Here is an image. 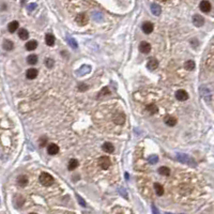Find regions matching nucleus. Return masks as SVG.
I'll return each mask as SVG.
<instances>
[{"label":"nucleus","mask_w":214,"mask_h":214,"mask_svg":"<svg viewBox=\"0 0 214 214\" xmlns=\"http://www.w3.org/2000/svg\"><path fill=\"white\" fill-rule=\"evenodd\" d=\"M46 141H47V139H46L45 137H44V139H43V138H41V139H40V146L43 147V145L46 144Z\"/></svg>","instance_id":"obj_39"},{"label":"nucleus","mask_w":214,"mask_h":214,"mask_svg":"<svg viewBox=\"0 0 214 214\" xmlns=\"http://www.w3.org/2000/svg\"><path fill=\"white\" fill-rule=\"evenodd\" d=\"M153 24L150 23V22H146V23L142 24V26H141V29H142V31H144L146 34H150L151 32L153 31Z\"/></svg>","instance_id":"obj_8"},{"label":"nucleus","mask_w":214,"mask_h":214,"mask_svg":"<svg viewBox=\"0 0 214 214\" xmlns=\"http://www.w3.org/2000/svg\"><path fill=\"white\" fill-rule=\"evenodd\" d=\"M102 149H103V151H105L106 153H111V152H114L115 148H114L111 142H105V144L102 146Z\"/></svg>","instance_id":"obj_18"},{"label":"nucleus","mask_w":214,"mask_h":214,"mask_svg":"<svg viewBox=\"0 0 214 214\" xmlns=\"http://www.w3.org/2000/svg\"><path fill=\"white\" fill-rule=\"evenodd\" d=\"M13 201H14V205L16 208H20L24 205V202H25V198L22 195H15Z\"/></svg>","instance_id":"obj_12"},{"label":"nucleus","mask_w":214,"mask_h":214,"mask_svg":"<svg viewBox=\"0 0 214 214\" xmlns=\"http://www.w3.org/2000/svg\"><path fill=\"white\" fill-rule=\"evenodd\" d=\"M158 61L155 58H150L148 63H147V68L150 71H154L155 69H158Z\"/></svg>","instance_id":"obj_10"},{"label":"nucleus","mask_w":214,"mask_h":214,"mask_svg":"<svg viewBox=\"0 0 214 214\" xmlns=\"http://www.w3.org/2000/svg\"><path fill=\"white\" fill-rule=\"evenodd\" d=\"M2 47L3 49H6V51H12V49L14 48V44H13V42L10 41V40H4L2 44Z\"/></svg>","instance_id":"obj_19"},{"label":"nucleus","mask_w":214,"mask_h":214,"mask_svg":"<svg viewBox=\"0 0 214 214\" xmlns=\"http://www.w3.org/2000/svg\"><path fill=\"white\" fill-rule=\"evenodd\" d=\"M37 46H38V42L37 41H34V40H31V41H29L28 43H26V49L29 51H34V49L37 48Z\"/></svg>","instance_id":"obj_17"},{"label":"nucleus","mask_w":214,"mask_h":214,"mask_svg":"<svg viewBox=\"0 0 214 214\" xmlns=\"http://www.w3.org/2000/svg\"><path fill=\"white\" fill-rule=\"evenodd\" d=\"M27 62H28L29 64L33 65L35 64L38 62V56L37 55H34V54H32V55H29L28 57H27Z\"/></svg>","instance_id":"obj_27"},{"label":"nucleus","mask_w":214,"mask_h":214,"mask_svg":"<svg viewBox=\"0 0 214 214\" xmlns=\"http://www.w3.org/2000/svg\"><path fill=\"white\" fill-rule=\"evenodd\" d=\"M176 98H177L178 101H186V100L189 99V93L186 92L185 90H178L177 92H176Z\"/></svg>","instance_id":"obj_4"},{"label":"nucleus","mask_w":214,"mask_h":214,"mask_svg":"<svg viewBox=\"0 0 214 214\" xmlns=\"http://www.w3.org/2000/svg\"><path fill=\"white\" fill-rule=\"evenodd\" d=\"M35 8H37V3H29L28 6H27V9H28L29 12L33 11Z\"/></svg>","instance_id":"obj_36"},{"label":"nucleus","mask_w":214,"mask_h":214,"mask_svg":"<svg viewBox=\"0 0 214 214\" xmlns=\"http://www.w3.org/2000/svg\"><path fill=\"white\" fill-rule=\"evenodd\" d=\"M39 180L41 182V184L44 186H51L54 183V178L49 174H47V172H42L40 175Z\"/></svg>","instance_id":"obj_1"},{"label":"nucleus","mask_w":214,"mask_h":214,"mask_svg":"<svg viewBox=\"0 0 214 214\" xmlns=\"http://www.w3.org/2000/svg\"><path fill=\"white\" fill-rule=\"evenodd\" d=\"M92 15H93V18H94L95 20H98V22H101V20H103V16H102L101 13H98V12H93Z\"/></svg>","instance_id":"obj_34"},{"label":"nucleus","mask_w":214,"mask_h":214,"mask_svg":"<svg viewBox=\"0 0 214 214\" xmlns=\"http://www.w3.org/2000/svg\"><path fill=\"white\" fill-rule=\"evenodd\" d=\"M109 90H108V88H104V89H103V90L101 91V93H100V94H102V95H105V94H109Z\"/></svg>","instance_id":"obj_38"},{"label":"nucleus","mask_w":214,"mask_h":214,"mask_svg":"<svg viewBox=\"0 0 214 214\" xmlns=\"http://www.w3.org/2000/svg\"><path fill=\"white\" fill-rule=\"evenodd\" d=\"M152 212H153V214H160V212H158V210L156 209V207L153 205L152 206Z\"/></svg>","instance_id":"obj_40"},{"label":"nucleus","mask_w":214,"mask_h":214,"mask_svg":"<svg viewBox=\"0 0 214 214\" xmlns=\"http://www.w3.org/2000/svg\"><path fill=\"white\" fill-rule=\"evenodd\" d=\"M76 197H77V200H78V202L80 203V206H82V207H86V201H85V200L82 199V198L80 197L79 195H77Z\"/></svg>","instance_id":"obj_37"},{"label":"nucleus","mask_w":214,"mask_h":214,"mask_svg":"<svg viewBox=\"0 0 214 214\" xmlns=\"http://www.w3.org/2000/svg\"><path fill=\"white\" fill-rule=\"evenodd\" d=\"M27 183H28V179H27V177L26 176H20V177L17 178V184L20 186H22V187H24V186L27 185Z\"/></svg>","instance_id":"obj_22"},{"label":"nucleus","mask_w":214,"mask_h":214,"mask_svg":"<svg viewBox=\"0 0 214 214\" xmlns=\"http://www.w3.org/2000/svg\"><path fill=\"white\" fill-rule=\"evenodd\" d=\"M38 76V70L37 69H29L26 72V77L28 79H34Z\"/></svg>","instance_id":"obj_15"},{"label":"nucleus","mask_w":214,"mask_h":214,"mask_svg":"<svg viewBox=\"0 0 214 214\" xmlns=\"http://www.w3.org/2000/svg\"><path fill=\"white\" fill-rule=\"evenodd\" d=\"M47 152L48 154L51 155H56L57 153L59 152V147L57 146L56 144H49L47 147Z\"/></svg>","instance_id":"obj_11"},{"label":"nucleus","mask_w":214,"mask_h":214,"mask_svg":"<svg viewBox=\"0 0 214 214\" xmlns=\"http://www.w3.org/2000/svg\"><path fill=\"white\" fill-rule=\"evenodd\" d=\"M90 71H91L90 65H82V67H80V68L76 71V74L79 75V76H84L86 74L90 73Z\"/></svg>","instance_id":"obj_7"},{"label":"nucleus","mask_w":214,"mask_h":214,"mask_svg":"<svg viewBox=\"0 0 214 214\" xmlns=\"http://www.w3.org/2000/svg\"><path fill=\"white\" fill-rule=\"evenodd\" d=\"M45 65L48 69H51L54 65H55V62H54V60L51 59V58H47V59L45 60Z\"/></svg>","instance_id":"obj_33"},{"label":"nucleus","mask_w":214,"mask_h":214,"mask_svg":"<svg viewBox=\"0 0 214 214\" xmlns=\"http://www.w3.org/2000/svg\"><path fill=\"white\" fill-rule=\"evenodd\" d=\"M139 51L142 54H149L150 51H151V45H150V43L146 42V41L141 42L140 45H139Z\"/></svg>","instance_id":"obj_6"},{"label":"nucleus","mask_w":214,"mask_h":214,"mask_svg":"<svg viewBox=\"0 0 214 214\" xmlns=\"http://www.w3.org/2000/svg\"><path fill=\"white\" fill-rule=\"evenodd\" d=\"M67 40H68V42H69V44H70V46L72 48H77L78 47V44H77V42L75 41V39H73L72 37H67Z\"/></svg>","instance_id":"obj_31"},{"label":"nucleus","mask_w":214,"mask_h":214,"mask_svg":"<svg viewBox=\"0 0 214 214\" xmlns=\"http://www.w3.org/2000/svg\"><path fill=\"white\" fill-rule=\"evenodd\" d=\"M77 166H78V160H75V158H71L69 160V164H68V169L69 170H74V169H76Z\"/></svg>","instance_id":"obj_23"},{"label":"nucleus","mask_w":214,"mask_h":214,"mask_svg":"<svg viewBox=\"0 0 214 214\" xmlns=\"http://www.w3.org/2000/svg\"><path fill=\"white\" fill-rule=\"evenodd\" d=\"M184 69L187 71H193L195 69V62L193 60H187L184 63Z\"/></svg>","instance_id":"obj_28"},{"label":"nucleus","mask_w":214,"mask_h":214,"mask_svg":"<svg viewBox=\"0 0 214 214\" xmlns=\"http://www.w3.org/2000/svg\"><path fill=\"white\" fill-rule=\"evenodd\" d=\"M165 214H171V213H165Z\"/></svg>","instance_id":"obj_41"},{"label":"nucleus","mask_w":214,"mask_h":214,"mask_svg":"<svg viewBox=\"0 0 214 214\" xmlns=\"http://www.w3.org/2000/svg\"><path fill=\"white\" fill-rule=\"evenodd\" d=\"M30 214H37V213H30Z\"/></svg>","instance_id":"obj_42"},{"label":"nucleus","mask_w":214,"mask_h":214,"mask_svg":"<svg viewBox=\"0 0 214 214\" xmlns=\"http://www.w3.org/2000/svg\"><path fill=\"white\" fill-rule=\"evenodd\" d=\"M88 86L86 84H79V86H78V90L79 91H86V90H88Z\"/></svg>","instance_id":"obj_35"},{"label":"nucleus","mask_w":214,"mask_h":214,"mask_svg":"<svg viewBox=\"0 0 214 214\" xmlns=\"http://www.w3.org/2000/svg\"><path fill=\"white\" fill-rule=\"evenodd\" d=\"M164 122L165 124H167L168 127H175L176 124H177V119L175 117H171V116H166L165 118H164Z\"/></svg>","instance_id":"obj_13"},{"label":"nucleus","mask_w":214,"mask_h":214,"mask_svg":"<svg viewBox=\"0 0 214 214\" xmlns=\"http://www.w3.org/2000/svg\"><path fill=\"white\" fill-rule=\"evenodd\" d=\"M55 41H56V39H55V37H54L53 34L47 33L45 35V43L48 46H53L54 44H55Z\"/></svg>","instance_id":"obj_21"},{"label":"nucleus","mask_w":214,"mask_h":214,"mask_svg":"<svg viewBox=\"0 0 214 214\" xmlns=\"http://www.w3.org/2000/svg\"><path fill=\"white\" fill-rule=\"evenodd\" d=\"M75 22L77 23V25L85 26L88 23V16L85 13H79V14H77L76 18H75Z\"/></svg>","instance_id":"obj_3"},{"label":"nucleus","mask_w":214,"mask_h":214,"mask_svg":"<svg viewBox=\"0 0 214 214\" xmlns=\"http://www.w3.org/2000/svg\"><path fill=\"white\" fill-rule=\"evenodd\" d=\"M154 191L158 196H162L164 194V187L160 183H154Z\"/></svg>","instance_id":"obj_25"},{"label":"nucleus","mask_w":214,"mask_h":214,"mask_svg":"<svg viewBox=\"0 0 214 214\" xmlns=\"http://www.w3.org/2000/svg\"><path fill=\"white\" fill-rule=\"evenodd\" d=\"M18 26H20L18 22H16V20H13V22H11V23L9 24V26H8V30L10 31L11 33H13V32H15V31L17 30V28H18Z\"/></svg>","instance_id":"obj_20"},{"label":"nucleus","mask_w":214,"mask_h":214,"mask_svg":"<svg viewBox=\"0 0 214 214\" xmlns=\"http://www.w3.org/2000/svg\"><path fill=\"white\" fill-rule=\"evenodd\" d=\"M148 162H149L150 164H156L158 162V156L156 154L151 155V156L148 158Z\"/></svg>","instance_id":"obj_32"},{"label":"nucleus","mask_w":214,"mask_h":214,"mask_svg":"<svg viewBox=\"0 0 214 214\" xmlns=\"http://www.w3.org/2000/svg\"><path fill=\"white\" fill-rule=\"evenodd\" d=\"M177 158H178V160H180V162H182V163H184V164H189V160H191V158H189V155L183 154V153H179V154H177Z\"/></svg>","instance_id":"obj_16"},{"label":"nucleus","mask_w":214,"mask_h":214,"mask_svg":"<svg viewBox=\"0 0 214 214\" xmlns=\"http://www.w3.org/2000/svg\"><path fill=\"white\" fill-rule=\"evenodd\" d=\"M18 37H20L22 40H27L29 38V32L26 30V29L22 28V29H20V31H18Z\"/></svg>","instance_id":"obj_26"},{"label":"nucleus","mask_w":214,"mask_h":214,"mask_svg":"<svg viewBox=\"0 0 214 214\" xmlns=\"http://www.w3.org/2000/svg\"><path fill=\"white\" fill-rule=\"evenodd\" d=\"M193 24H194L196 27H201V26H203V24H205V18L199 14L194 15V17H193Z\"/></svg>","instance_id":"obj_5"},{"label":"nucleus","mask_w":214,"mask_h":214,"mask_svg":"<svg viewBox=\"0 0 214 214\" xmlns=\"http://www.w3.org/2000/svg\"><path fill=\"white\" fill-rule=\"evenodd\" d=\"M151 11H152V13L154 15L158 16L160 14V12H162V9H160V7L158 6V3H152L151 4Z\"/></svg>","instance_id":"obj_24"},{"label":"nucleus","mask_w":214,"mask_h":214,"mask_svg":"<svg viewBox=\"0 0 214 214\" xmlns=\"http://www.w3.org/2000/svg\"><path fill=\"white\" fill-rule=\"evenodd\" d=\"M99 165L101 166L102 169L106 170V169L109 168L110 165H111V160H110L109 158H107V156H102L99 160Z\"/></svg>","instance_id":"obj_2"},{"label":"nucleus","mask_w":214,"mask_h":214,"mask_svg":"<svg viewBox=\"0 0 214 214\" xmlns=\"http://www.w3.org/2000/svg\"><path fill=\"white\" fill-rule=\"evenodd\" d=\"M124 120H125V116L122 113H118L114 117V122H115L116 124H123Z\"/></svg>","instance_id":"obj_14"},{"label":"nucleus","mask_w":214,"mask_h":214,"mask_svg":"<svg viewBox=\"0 0 214 214\" xmlns=\"http://www.w3.org/2000/svg\"><path fill=\"white\" fill-rule=\"evenodd\" d=\"M146 109L149 111L150 114H156L158 113V106L156 105H154V104H149V105H147V107H146Z\"/></svg>","instance_id":"obj_30"},{"label":"nucleus","mask_w":214,"mask_h":214,"mask_svg":"<svg viewBox=\"0 0 214 214\" xmlns=\"http://www.w3.org/2000/svg\"><path fill=\"white\" fill-rule=\"evenodd\" d=\"M199 8L200 10L202 12H205V13H208V12L211 11V3L209 2V1H207V0H203V1H201L199 4Z\"/></svg>","instance_id":"obj_9"},{"label":"nucleus","mask_w":214,"mask_h":214,"mask_svg":"<svg viewBox=\"0 0 214 214\" xmlns=\"http://www.w3.org/2000/svg\"><path fill=\"white\" fill-rule=\"evenodd\" d=\"M158 174L162 176H169L170 175V169H169L168 167H165V166L160 167V168H158Z\"/></svg>","instance_id":"obj_29"}]
</instances>
